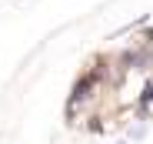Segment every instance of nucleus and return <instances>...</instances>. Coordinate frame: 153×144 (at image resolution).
<instances>
[{
	"label": "nucleus",
	"mask_w": 153,
	"mask_h": 144,
	"mask_svg": "<svg viewBox=\"0 0 153 144\" xmlns=\"http://www.w3.org/2000/svg\"><path fill=\"white\" fill-rule=\"evenodd\" d=\"M97 81H100V74H87L83 81H76V84H73V101H80V97H87V90H90V87H93Z\"/></svg>",
	"instance_id": "obj_1"
}]
</instances>
